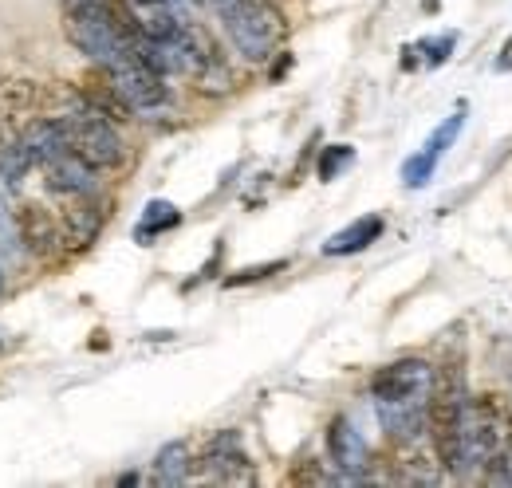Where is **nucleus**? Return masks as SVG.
I'll use <instances>...</instances> for the list:
<instances>
[{"mask_svg":"<svg viewBox=\"0 0 512 488\" xmlns=\"http://www.w3.org/2000/svg\"><path fill=\"white\" fill-rule=\"evenodd\" d=\"M430 394H434V366L426 359H398L375 374L371 398L390 441H430L426 437Z\"/></svg>","mask_w":512,"mask_h":488,"instance_id":"f257e3e1","label":"nucleus"},{"mask_svg":"<svg viewBox=\"0 0 512 488\" xmlns=\"http://www.w3.org/2000/svg\"><path fill=\"white\" fill-rule=\"evenodd\" d=\"M67 40L99 67L115 63L119 56L130 52V40H134V24L123 16V8L115 0H87V4H71L67 8Z\"/></svg>","mask_w":512,"mask_h":488,"instance_id":"f03ea898","label":"nucleus"},{"mask_svg":"<svg viewBox=\"0 0 512 488\" xmlns=\"http://www.w3.org/2000/svg\"><path fill=\"white\" fill-rule=\"evenodd\" d=\"M465 402H469L465 366H434V394H430L426 437H430L442 469H449V473H457V457H461V414H465Z\"/></svg>","mask_w":512,"mask_h":488,"instance_id":"7ed1b4c3","label":"nucleus"},{"mask_svg":"<svg viewBox=\"0 0 512 488\" xmlns=\"http://www.w3.org/2000/svg\"><path fill=\"white\" fill-rule=\"evenodd\" d=\"M509 449V414L497 406L493 394H469L461 414V457L457 473H485Z\"/></svg>","mask_w":512,"mask_h":488,"instance_id":"20e7f679","label":"nucleus"},{"mask_svg":"<svg viewBox=\"0 0 512 488\" xmlns=\"http://www.w3.org/2000/svg\"><path fill=\"white\" fill-rule=\"evenodd\" d=\"M225 36L233 40V48L241 52V60L264 63L272 60L284 44V16L272 0H229L217 8Z\"/></svg>","mask_w":512,"mask_h":488,"instance_id":"39448f33","label":"nucleus"},{"mask_svg":"<svg viewBox=\"0 0 512 488\" xmlns=\"http://www.w3.org/2000/svg\"><path fill=\"white\" fill-rule=\"evenodd\" d=\"M60 126H64L67 150L79 154L91 170H115L123 162V138L115 130V119L83 107V111H71V115H60Z\"/></svg>","mask_w":512,"mask_h":488,"instance_id":"423d86ee","label":"nucleus"},{"mask_svg":"<svg viewBox=\"0 0 512 488\" xmlns=\"http://www.w3.org/2000/svg\"><path fill=\"white\" fill-rule=\"evenodd\" d=\"M103 71H107V79L115 83L119 99L127 103L130 111H138V115H154V111H162V107L170 103L166 75H162V71H154V67L142 60L134 48H130L127 56H119L115 63H107Z\"/></svg>","mask_w":512,"mask_h":488,"instance_id":"0eeeda50","label":"nucleus"},{"mask_svg":"<svg viewBox=\"0 0 512 488\" xmlns=\"http://www.w3.org/2000/svg\"><path fill=\"white\" fill-rule=\"evenodd\" d=\"M103 225H107V201H103V197H95V193H79V197H71L64 209V217H60L64 248H71V252L91 248V244L99 241Z\"/></svg>","mask_w":512,"mask_h":488,"instance_id":"6e6552de","label":"nucleus"},{"mask_svg":"<svg viewBox=\"0 0 512 488\" xmlns=\"http://www.w3.org/2000/svg\"><path fill=\"white\" fill-rule=\"evenodd\" d=\"M327 453H331L335 469L347 481H367L371 477V449H367L363 433L351 426L347 418H335L327 426Z\"/></svg>","mask_w":512,"mask_h":488,"instance_id":"1a4fd4ad","label":"nucleus"},{"mask_svg":"<svg viewBox=\"0 0 512 488\" xmlns=\"http://www.w3.org/2000/svg\"><path fill=\"white\" fill-rule=\"evenodd\" d=\"M16 241L32 256H56L64 248V229L40 201H24L16 205Z\"/></svg>","mask_w":512,"mask_h":488,"instance_id":"9d476101","label":"nucleus"},{"mask_svg":"<svg viewBox=\"0 0 512 488\" xmlns=\"http://www.w3.org/2000/svg\"><path fill=\"white\" fill-rule=\"evenodd\" d=\"M201 469H205V477L217 481V485H256L253 465H249V457L237 449L233 437L213 441L209 453H205V461H201Z\"/></svg>","mask_w":512,"mask_h":488,"instance_id":"9b49d317","label":"nucleus"},{"mask_svg":"<svg viewBox=\"0 0 512 488\" xmlns=\"http://www.w3.org/2000/svg\"><path fill=\"white\" fill-rule=\"evenodd\" d=\"M115 4L123 8V16L142 36L162 40V36H174L182 28V12L174 8V0H115Z\"/></svg>","mask_w":512,"mask_h":488,"instance_id":"f8f14e48","label":"nucleus"},{"mask_svg":"<svg viewBox=\"0 0 512 488\" xmlns=\"http://www.w3.org/2000/svg\"><path fill=\"white\" fill-rule=\"evenodd\" d=\"M44 174H48V185H52L56 193H64V197L95 193V170H91L79 154H71V150H64L56 162H48Z\"/></svg>","mask_w":512,"mask_h":488,"instance_id":"ddd939ff","label":"nucleus"},{"mask_svg":"<svg viewBox=\"0 0 512 488\" xmlns=\"http://www.w3.org/2000/svg\"><path fill=\"white\" fill-rule=\"evenodd\" d=\"M24 142H28V150H32V162L44 170L48 162H56L60 154L67 150V138H64V126L60 119H36L24 126V134H20Z\"/></svg>","mask_w":512,"mask_h":488,"instance_id":"4468645a","label":"nucleus"},{"mask_svg":"<svg viewBox=\"0 0 512 488\" xmlns=\"http://www.w3.org/2000/svg\"><path fill=\"white\" fill-rule=\"evenodd\" d=\"M383 237V217H359L355 225H347L343 233H335L331 241L323 244V256H351V252H363Z\"/></svg>","mask_w":512,"mask_h":488,"instance_id":"2eb2a0df","label":"nucleus"},{"mask_svg":"<svg viewBox=\"0 0 512 488\" xmlns=\"http://www.w3.org/2000/svg\"><path fill=\"white\" fill-rule=\"evenodd\" d=\"M190 469H193V453L186 441H170L162 453H158V461H154V485L162 488H174V485H186L190 481Z\"/></svg>","mask_w":512,"mask_h":488,"instance_id":"dca6fc26","label":"nucleus"},{"mask_svg":"<svg viewBox=\"0 0 512 488\" xmlns=\"http://www.w3.org/2000/svg\"><path fill=\"white\" fill-rule=\"evenodd\" d=\"M32 166H36V162H32V150H28V142H24L20 134L0 142V182L20 185L24 178H28Z\"/></svg>","mask_w":512,"mask_h":488,"instance_id":"f3484780","label":"nucleus"},{"mask_svg":"<svg viewBox=\"0 0 512 488\" xmlns=\"http://www.w3.org/2000/svg\"><path fill=\"white\" fill-rule=\"evenodd\" d=\"M182 221V213L170 205V201H150L146 205V213H142V221H138V229H134V237L142 244H150L158 233H166V229H174Z\"/></svg>","mask_w":512,"mask_h":488,"instance_id":"a211bd4d","label":"nucleus"},{"mask_svg":"<svg viewBox=\"0 0 512 488\" xmlns=\"http://www.w3.org/2000/svg\"><path fill=\"white\" fill-rule=\"evenodd\" d=\"M465 115H469V107L461 103V107H457V111H453V115H449V119L442 122V126H438L434 134H430V142H426V150H422V154H426L430 162H442V154L449 150V142L457 138V130H461V122H465Z\"/></svg>","mask_w":512,"mask_h":488,"instance_id":"6ab92c4d","label":"nucleus"},{"mask_svg":"<svg viewBox=\"0 0 512 488\" xmlns=\"http://www.w3.org/2000/svg\"><path fill=\"white\" fill-rule=\"evenodd\" d=\"M351 158H355V154H351V146H327V150H323V158H320V178L323 182H331V178H335Z\"/></svg>","mask_w":512,"mask_h":488,"instance_id":"aec40b11","label":"nucleus"},{"mask_svg":"<svg viewBox=\"0 0 512 488\" xmlns=\"http://www.w3.org/2000/svg\"><path fill=\"white\" fill-rule=\"evenodd\" d=\"M453 44H457V36L446 32V36H438V40H422L418 48L426 52V63H430V67H442V63L449 60V52H453Z\"/></svg>","mask_w":512,"mask_h":488,"instance_id":"412c9836","label":"nucleus"},{"mask_svg":"<svg viewBox=\"0 0 512 488\" xmlns=\"http://www.w3.org/2000/svg\"><path fill=\"white\" fill-rule=\"evenodd\" d=\"M280 268H284V260H276V264H256V268H245L241 276H229L225 284H229V288H241V284H253V280H264V276L280 272Z\"/></svg>","mask_w":512,"mask_h":488,"instance_id":"4be33fe9","label":"nucleus"},{"mask_svg":"<svg viewBox=\"0 0 512 488\" xmlns=\"http://www.w3.org/2000/svg\"><path fill=\"white\" fill-rule=\"evenodd\" d=\"M497 71H512V36L505 40V48H501V56H497Z\"/></svg>","mask_w":512,"mask_h":488,"instance_id":"5701e85b","label":"nucleus"},{"mask_svg":"<svg viewBox=\"0 0 512 488\" xmlns=\"http://www.w3.org/2000/svg\"><path fill=\"white\" fill-rule=\"evenodd\" d=\"M205 4H213V8H221V4H229V0H205Z\"/></svg>","mask_w":512,"mask_h":488,"instance_id":"b1692460","label":"nucleus"},{"mask_svg":"<svg viewBox=\"0 0 512 488\" xmlns=\"http://www.w3.org/2000/svg\"><path fill=\"white\" fill-rule=\"evenodd\" d=\"M67 4H87V0H67Z\"/></svg>","mask_w":512,"mask_h":488,"instance_id":"393cba45","label":"nucleus"},{"mask_svg":"<svg viewBox=\"0 0 512 488\" xmlns=\"http://www.w3.org/2000/svg\"><path fill=\"white\" fill-rule=\"evenodd\" d=\"M0 288H4V272H0Z\"/></svg>","mask_w":512,"mask_h":488,"instance_id":"a878e982","label":"nucleus"}]
</instances>
